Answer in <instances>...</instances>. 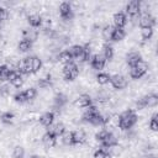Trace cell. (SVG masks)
Returning <instances> with one entry per match:
<instances>
[{"label":"cell","mask_w":158,"mask_h":158,"mask_svg":"<svg viewBox=\"0 0 158 158\" xmlns=\"http://www.w3.org/2000/svg\"><path fill=\"white\" fill-rule=\"evenodd\" d=\"M42 68V59L37 56H27L20 62H17L15 69L22 75L36 74Z\"/></svg>","instance_id":"cell-1"},{"label":"cell","mask_w":158,"mask_h":158,"mask_svg":"<svg viewBox=\"0 0 158 158\" xmlns=\"http://www.w3.org/2000/svg\"><path fill=\"white\" fill-rule=\"evenodd\" d=\"M81 118H83L84 122L90 123L93 126H105L110 121V116L101 114L95 105H91V106L86 107Z\"/></svg>","instance_id":"cell-2"},{"label":"cell","mask_w":158,"mask_h":158,"mask_svg":"<svg viewBox=\"0 0 158 158\" xmlns=\"http://www.w3.org/2000/svg\"><path fill=\"white\" fill-rule=\"evenodd\" d=\"M137 121H138V116L136 111L132 109H127L118 115L117 125L122 131H128L137 123Z\"/></svg>","instance_id":"cell-3"},{"label":"cell","mask_w":158,"mask_h":158,"mask_svg":"<svg viewBox=\"0 0 158 158\" xmlns=\"http://www.w3.org/2000/svg\"><path fill=\"white\" fill-rule=\"evenodd\" d=\"M95 138H96V141L100 143L101 148H105V149L116 147V146L118 144L117 137H116L112 132H110V131H107V130H105V128L101 130V131H99V132L95 135Z\"/></svg>","instance_id":"cell-4"},{"label":"cell","mask_w":158,"mask_h":158,"mask_svg":"<svg viewBox=\"0 0 158 158\" xmlns=\"http://www.w3.org/2000/svg\"><path fill=\"white\" fill-rule=\"evenodd\" d=\"M157 104H158V95L156 93L143 95L135 102L137 110H142L146 107H154V106H157Z\"/></svg>","instance_id":"cell-5"},{"label":"cell","mask_w":158,"mask_h":158,"mask_svg":"<svg viewBox=\"0 0 158 158\" xmlns=\"http://www.w3.org/2000/svg\"><path fill=\"white\" fill-rule=\"evenodd\" d=\"M62 74H63V78L65 81H73L78 78L79 75V67L75 62H70V63H67L63 65V69H62Z\"/></svg>","instance_id":"cell-6"},{"label":"cell","mask_w":158,"mask_h":158,"mask_svg":"<svg viewBox=\"0 0 158 158\" xmlns=\"http://www.w3.org/2000/svg\"><path fill=\"white\" fill-rule=\"evenodd\" d=\"M125 14L130 19H136L141 15V1L139 0H131L126 4L125 7Z\"/></svg>","instance_id":"cell-7"},{"label":"cell","mask_w":158,"mask_h":158,"mask_svg":"<svg viewBox=\"0 0 158 158\" xmlns=\"http://www.w3.org/2000/svg\"><path fill=\"white\" fill-rule=\"evenodd\" d=\"M58 10H59V17L64 21H70L74 17V10L72 7V4H69L68 1L60 2Z\"/></svg>","instance_id":"cell-8"},{"label":"cell","mask_w":158,"mask_h":158,"mask_svg":"<svg viewBox=\"0 0 158 158\" xmlns=\"http://www.w3.org/2000/svg\"><path fill=\"white\" fill-rule=\"evenodd\" d=\"M138 26L143 28H153L156 26V17L149 12H143L138 16Z\"/></svg>","instance_id":"cell-9"},{"label":"cell","mask_w":158,"mask_h":158,"mask_svg":"<svg viewBox=\"0 0 158 158\" xmlns=\"http://www.w3.org/2000/svg\"><path fill=\"white\" fill-rule=\"evenodd\" d=\"M147 70H148L147 64H146L144 62H141V63H138L137 65L131 67V68H130V73H128V74H130V77H131L132 79H141L142 77H144V75H146Z\"/></svg>","instance_id":"cell-10"},{"label":"cell","mask_w":158,"mask_h":158,"mask_svg":"<svg viewBox=\"0 0 158 158\" xmlns=\"http://www.w3.org/2000/svg\"><path fill=\"white\" fill-rule=\"evenodd\" d=\"M110 84L116 90H123L127 86L128 81H127V78L125 75H122V74H114L110 78Z\"/></svg>","instance_id":"cell-11"},{"label":"cell","mask_w":158,"mask_h":158,"mask_svg":"<svg viewBox=\"0 0 158 158\" xmlns=\"http://www.w3.org/2000/svg\"><path fill=\"white\" fill-rule=\"evenodd\" d=\"M89 63H90V67H91L94 70L101 72V70L105 68L107 60H106L101 54H93L91 58H90V60H89Z\"/></svg>","instance_id":"cell-12"},{"label":"cell","mask_w":158,"mask_h":158,"mask_svg":"<svg viewBox=\"0 0 158 158\" xmlns=\"http://www.w3.org/2000/svg\"><path fill=\"white\" fill-rule=\"evenodd\" d=\"M7 81H10V84L12 86H15V88H21L23 85V83H25V79H23V75L22 74H20L16 69H12L11 73H10V77H9V80Z\"/></svg>","instance_id":"cell-13"},{"label":"cell","mask_w":158,"mask_h":158,"mask_svg":"<svg viewBox=\"0 0 158 158\" xmlns=\"http://www.w3.org/2000/svg\"><path fill=\"white\" fill-rule=\"evenodd\" d=\"M112 20H114V26H115V27L125 28V26L127 25L128 17H127V15L125 14V11H117V12L114 14Z\"/></svg>","instance_id":"cell-14"},{"label":"cell","mask_w":158,"mask_h":158,"mask_svg":"<svg viewBox=\"0 0 158 158\" xmlns=\"http://www.w3.org/2000/svg\"><path fill=\"white\" fill-rule=\"evenodd\" d=\"M54 118H56V115H54L53 111H46V112H43V114L40 116L38 121H40V123H41L43 127L49 128V127L54 123Z\"/></svg>","instance_id":"cell-15"},{"label":"cell","mask_w":158,"mask_h":158,"mask_svg":"<svg viewBox=\"0 0 158 158\" xmlns=\"http://www.w3.org/2000/svg\"><path fill=\"white\" fill-rule=\"evenodd\" d=\"M141 62H143V59H142V56H141L139 52L132 51V52H130V53L126 54V64H127L130 68L133 67V65H137V64L141 63Z\"/></svg>","instance_id":"cell-16"},{"label":"cell","mask_w":158,"mask_h":158,"mask_svg":"<svg viewBox=\"0 0 158 158\" xmlns=\"http://www.w3.org/2000/svg\"><path fill=\"white\" fill-rule=\"evenodd\" d=\"M67 51L69 52V54L72 56V58H73L74 62H75V60L81 62L83 51H84V46H83V44H73V46H70Z\"/></svg>","instance_id":"cell-17"},{"label":"cell","mask_w":158,"mask_h":158,"mask_svg":"<svg viewBox=\"0 0 158 158\" xmlns=\"http://www.w3.org/2000/svg\"><path fill=\"white\" fill-rule=\"evenodd\" d=\"M72 133V146L84 144L86 142V133L83 130L79 131H70Z\"/></svg>","instance_id":"cell-18"},{"label":"cell","mask_w":158,"mask_h":158,"mask_svg":"<svg viewBox=\"0 0 158 158\" xmlns=\"http://www.w3.org/2000/svg\"><path fill=\"white\" fill-rule=\"evenodd\" d=\"M57 139H58V137H57L54 133H52L49 130H47V131L43 133V136H42V143H43L46 147H48V148L54 147V146L57 144Z\"/></svg>","instance_id":"cell-19"},{"label":"cell","mask_w":158,"mask_h":158,"mask_svg":"<svg viewBox=\"0 0 158 158\" xmlns=\"http://www.w3.org/2000/svg\"><path fill=\"white\" fill-rule=\"evenodd\" d=\"M75 105L81 109H86L93 105V99L89 94H80L75 100Z\"/></svg>","instance_id":"cell-20"},{"label":"cell","mask_w":158,"mask_h":158,"mask_svg":"<svg viewBox=\"0 0 158 158\" xmlns=\"http://www.w3.org/2000/svg\"><path fill=\"white\" fill-rule=\"evenodd\" d=\"M67 102H68V96L63 93H57L53 98V107L57 110L64 107L67 105Z\"/></svg>","instance_id":"cell-21"},{"label":"cell","mask_w":158,"mask_h":158,"mask_svg":"<svg viewBox=\"0 0 158 158\" xmlns=\"http://www.w3.org/2000/svg\"><path fill=\"white\" fill-rule=\"evenodd\" d=\"M27 22L28 25L31 26V28H38L42 26V22H43V19L41 15L38 14H31L27 16Z\"/></svg>","instance_id":"cell-22"},{"label":"cell","mask_w":158,"mask_h":158,"mask_svg":"<svg viewBox=\"0 0 158 158\" xmlns=\"http://www.w3.org/2000/svg\"><path fill=\"white\" fill-rule=\"evenodd\" d=\"M125 37H126V31H125V28L115 27V26H114L112 33H111V37H110V41H112V42H120V41H122Z\"/></svg>","instance_id":"cell-23"},{"label":"cell","mask_w":158,"mask_h":158,"mask_svg":"<svg viewBox=\"0 0 158 158\" xmlns=\"http://www.w3.org/2000/svg\"><path fill=\"white\" fill-rule=\"evenodd\" d=\"M22 38L23 40H27V41H30V42H35V41H37V38H38V31L36 30V28H25L23 31H22Z\"/></svg>","instance_id":"cell-24"},{"label":"cell","mask_w":158,"mask_h":158,"mask_svg":"<svg viewBox=\"0 0 158 158\" xmlns=\"http://www.w3.org/2000/svg\"><path fill=\"white\" fill-rule=\"evenodd\" d=\"M48 130H49L52 133H54L57 137H62L63 133L65 132V126H64V123H62V122H56V123H53Z\"/></svg>","instance_id":"cell-25"},{"label":"cell","mask_w":158,"mask_h":158,"mask_svg":"<svg viewBox=\"0 0 158 158\" xmlns=\"http://www.w3.org/2000/svg\"><path fill=\"white\" fill-rule=\"evenodd\" d=\"M12 68L9 64H0V81H7Z\"/></svg>","instance_id":"cell-26"},{"label":"cell","mask_w":158,"mask_h":158,"mask_svg":"<svg viewBox=\"0 0 158 158\" xmlns=\"http://www.w3.org/2000/svg\"><path fill=\"white\" fill-rule=\"evenodd\" d=\"M101 56H102L107 62L114 58V47H112L109 42L104 43V46H102V54H101Z\"/></svg>","instance_id":"cell-27"},{"label":"cell","mask_w":158,"mask_h":158,"mask_svg":"<svg viewBox=\"0 0 158 158\" xmlns=\"http://www.w3.org/2000/svg\"><path fill=\"white\" fill-rule=\"evenodd\" d=\"M52 85H53V79H52L51 75H46V77L40 78L37 80V86L40 89H47V88H49Z\"/></svg>","instance_id":"cell-28"},{"label":"cell","mask_w":158,"mask_h":158,"mask_svg":"<svg viewBox=\"0 0 158 158\" xmlns=\"http://www.w3.org/2000/svg\"><path fill=\"white\" fill-rule=\"evenodd\" d=\"M57 59H58V62L63 63V65H64V64H67V63L74 62V60H73V58H72V56L69 54V52H68L67 49L60 51V52L57 54Z\"/></svg>","instance_id":"cell-29"},{"label":"cell","mask_w":158,"mask_h":158,"mask_svg":"<svg viewBox=\"0 0 158 158\" xmlns=\"http://www.w3.org/2000/svg\"><path fill=\"white\" fill-rule=\"evenodd\" d=\"M32 42H30V41H27V40H21L19 43H17V48H19V51L20 52H22V53H26V52H28V51H31L32 49Z\"/></svg>","instance_id":"cell-30"},{"label":"cell","mask_w":158,"mask_h":158,"mask_svg":"<svg viewBox=\"0 0 158 158\" xmlns=\"http://www.w3.org/2000/svg\"><path fill=\"white\" fill-rule=\"evenodd\" d=\"M14 118H15V115L11 111H5V112L0 114V121L5 125H10L14 121Z\"/></svg>","instance_id":"cell-31"},{"label":"cell","mask_w":158,"mask_h":158,"mask_svg":"<svg viewBox=\"0 0 158 158\" xmlns=\"http://www.w3.org/2000/svg\"><path fill=\"white\" fill-rule=\"evenodd\" d=\"M110 78L111 75L105 73V72H99L98 75H96V81L100 84V85H106L110 83Z\"/></svg>","instance_id":"cell-32"},{"label":"cell","mask_w":158,"mask_h":158,"mask_svg":"<svg viewBox=\"0 0 158 158\" xmlns=\"http://www.w3.org/2000/svg\"><path fill=\"white\" fill-rule=\"evenodd\" d=\"M11 156H12V158H25L26 151H25V148H23L22 146L17 144V146H15V147L12 148Z\"/></svg>","instance_id":"cell-33"},{"label":"cell","mask_w":158,"mask_h":158,"mask_svg":"<svg viewBox=\"0 0 158 158\" xmlns=\"http://www.w3.org/2000/svg\"><path fill=\"white\" fill-rule=\"evenodd\" d=\"M14 100H15V102H17V104H25V102H28L27 101V98H26V94H25V90H22V91H16L15 94H14Z\"/></svg>","instance_id":"cell-34"},{"label":"cell","mask_w":158,"mask_h":158,"mask_svg":"<svg viewBox=\"0 0 158 158\" xmlns=\"http://www.w3.org/2000/svg\"><path fill=\"white\" fill-rule=\"evenodd\" d=\"M93 158H111V154L107 149L105 148H98L94 154H93Z\"/></svg>","instance_id":"cell-35"},{"label":"cell","mask_w":158,"mask_h":158,"mask_svg":"<svg viewBox=\"0 0 158 158\" xmlns=\"http://www.w3.org/2000/svg\"><path fill=\"white\" fill-rule=\"evenodd\" d=\"M25 94H26V98H27V101H32L33 99H36L37 96V89L31 86V88H27L25 90Z\"/></svg>","instance_id":"cell-36"},{"label":"cell","mask_w":158,"mask_h":158,"mask_svg":"<svg viewBox=\"0 0 158 158\" xmlns=\"http://www.w3.org/2000/svg\"><path fill=\"white\" fill-rule=\"evenodd\" d=\"M149 128L152 131H157L158 130V114L157 112H154L149 118Z\"/></svg>","instance_id":"cell-37"},{"label":"cell","mask_w":158,"mask_h":158,"mask_svg":"<svg viewBox=\"0 0 158 158\" xmlns=\"http://www.w3.org/2000/svg\"><path fill=\"white\" fill-rule=\"evenodd\" d=\"M112 28H114L112 25H106V26L104 27V30H102V36H104V38H105L106 41H110V37H111V33H112Z\"/></svg>","instance_id":"cell-38"},{"label":"cell","mask_w":158,"mask_h":158,"mask_svg":"<svg viewBox=\"0 0 158 158\" xmlns=\"http://www.w3.org/2000/svg\"><path fill=\"white\" fill-rule=\"evenodd\" d=\"M141 36H142L143 41L151 40V37L153 36V28H143L142 32H141Z\"/></svg>","instance_id":"cell-39"},{"label":"cell","mask_w":158,"mask_h":158,"mask_svg":"<svg viewBox=\"0 0 158 158\" xmlns=\"http://www.w3.org/2000/svg\"><path fill=\"white\" fill-rule=\"evenodd\" d=\"M62 142L65 144V146H72V133L70 131L69 132H64L63 136H62Z\"/></svg>","instance_id":"cell-40"},{"label":"cell","mask_w":158,"mask_h":158,"mask_svg":"<svg viewBox=\"0 0 158 158\" xmlns=\"http://www.w3.org/2000/svg\"><path fill=\"white\" fill-rule=\"evenodd\" d=\"M10 95V85L7 84H2L0 85V96H9Z\"/></svg>","instance_id":"cell-41"},{"label":"cell","mask_w":158,"mask_h":158,"mask_svg":"<svg viewBox=\"0 0 158 158\" xmlns=\"http://www.w3.org/2000/svg\"><path fill=\"white\" fill-rule=\"evenodd\" d=\"M7 16H9V11H7V9L0 6V22L5 21V20L7 19Z\"/></svg>","instance_id":"cell-42"},{"label":"cell","mask_w":158,"mask_h":158,"mask_svg":"<svg viewBox=\"0 0 158 158\" xmlns=\"http://www.w3.org/2000/svg\"><path fill=\"white\" fill-rule=\"evenodd\" d=\"M28 158H42L41 156H38V154H31Z\"/></svg>","instance_id":"cell-43"}]
</instances>
